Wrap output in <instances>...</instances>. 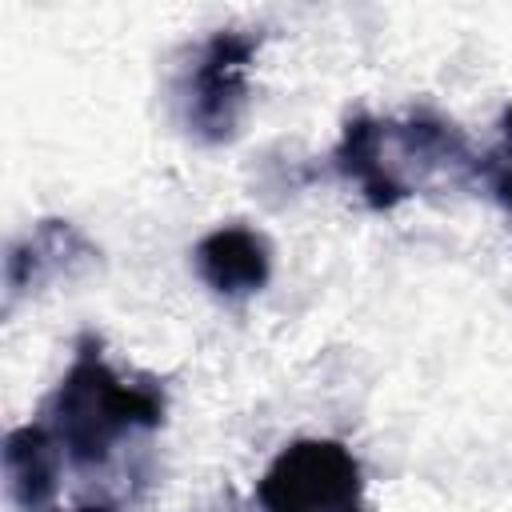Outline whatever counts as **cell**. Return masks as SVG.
Instances as JSON below:
<instances>
[{
    "mask_svg": "<svg viewBox=\"0 0 512 512\" xmlns=\"http://www.w3.org/2000/svg\"><path fill=\"white\" fill-rule=\"evenodd\" d=\"M484 172H492V188H496V200L512 212V152L500 148L496 156H488V164H480Z\"/></svg>",
    "mask_w": 512,
    "mask_h": 512,
    "instance_id": "cell-8",
    "label": "cell"
},
{
    "mask_svg": "<svg viewBox=\"0 0 512 512\" xmlns=\"http://www.w3.org/2000/svg\"><path fill=\"white\" fill-rule=\"evenodd\" d=\"M200 280L220 296H252L272 276V248L256 228L224 224L192 248Z\"/></svg>",
    "mask_w": 512,
    "mask_h": 512,
    "instance_id": "cell-4",
    "label": "cell"
},
{
    "mask_svg": "<svg viewBox=\"0 0 512 512\" xmlns=\"http://www.w3.org/2000/svg\"><path fill=\"white\" fill-rule=\"evenodd\" d=\"M92 244L68 220H40L20 244H12L4 260V288L8 296L40 284L52 272H68L76 260H88Z\"/></svg>",
    "mask_w": 512,
    "mask_h": 512,
    "instance_id": "cell-5",
    "label": "cell"
},
{
    "mask_svg": "<svg viewBox=\"0 0 512 512\" xmlns=\"http://www.w3.org/2000/svg\"><path fill=\"white\" fill-rule=\"evenodd\" d=\"M264 512H368L360 460L340 440H292L256 484Z\"/></svg>",
    "mask_w": 512,
    "mask_h": 512,
    "instance_id": "cell-2",
    "label": "cell"
},
{
    "mask_svg": "<svg viewBox=\"0 0 512 512\" xmlns=\"http://www.w3.org/2000/svg\"><path fill=\"white\" fill-rule=\"evenodd\" d=\"M380 132H384V120H372V116H352L344 124V136L336 144V168L360 184L368 208L384 212V208H396L408 192L392 180V172L384 168V152H380Z\"/></svg>",
    "mask_w": 512,
    "mask_h": 512,
    "instance_id": "cell-7",
    "label": "cell"
},
{
    "mask_svg": "<svg viewBox=\"0 0 512 512\" xmlns=\"http://www.w3.org/2000/svg\"><path fill=\"white\" fill-rule=\"evenodd\" d=\"M76 512H108V508H76Z\"/></svg>",
    "mask_w": 512,
    "mask_h": 512,
    "instance_id": "cell-10",
    "label": "cell"
},
{
    "mask_svg": "<svg viewBox=\"0 0 512 512\" xmlns=\"http://www.w3.org/2000/svg\"><path fill=\"white\" fill-rule=\"evenodd\" d=\"M48 432L76 468L104 464L112 444L136 428L164 424V392L156 384H124L100 356L96 336L76 340V356L48 396Z\"/></svg>",
    "mask_w": 512,
    "mask_h": 512,
    "instance_id": "cell-1",
    "label": "cell"
},
{
    "mask_svg": "<svg viewBox=\"0 0 512 512\" xmlns=\"http://www.w3.org/2000/svg\"><path fill=\"white\" fill-rule=\"evenodd\" d=\"M260 48V36L224 28L216 32L188 76V128L208 140L224 144L236 136L244 104H248V64Z\"/></svg>",
    "mask_w": 512,
    "mask_h": 512,
    "instance_id": "cell-3",
    "label": "cell"
},
{
    "mask_svg": "<svg viewBox=\"0 0 512 512\" xmlns=\"http://www.w3.org/2000/svg\"><path fill=\"white\" fill-rule=\"evenodd\" d=\"M500 132H504V148L512 152V104H508L504 116H500Z\"/></svg>",
    "mask_w": 512,
    "mask_h": 512,
    "instance_id": "cell-9",
    "label": "cell"
},
{
    "mask_svg": "<svg viewBox=\"0 0 512 512\" xmlns=\"http://www.w3.org/2000/svg\"><path fill=\"white\" fill-rule=\"evenodd\" d=\"M56 440L44 424H20L4 436V472L12 500L24 512H44L56 496Z\"/></svg>",
    "mask_w": 512,
    "mask_h": 512,
    "instance_id": "cell-6",
    "label": "cell"
}]
</instances>
